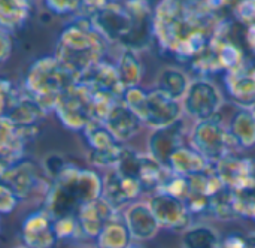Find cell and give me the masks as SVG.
Here are the masks:
<instances>
[{"label": "cell", "instance_id": "2e32d148", "mask_svg": "<svg viewBox=\"0 0 255 248\" xmlns=\"http://www.w3.org/2000/svg\"><path fill=\"white\" fill-rule=\"evenodd\" d=\"M224 84L242 108H250L255 102V58H247L239 67L224 73Z\"/></svg>", "mask_w": 255, "mask_h": 248}, {"label": "cell", "instance_id": "603a6c76", "mask_svg": "<svg viewBox=\"0 0 255 248\" xmlns=\"http://www.w3.org/2000/svg\"><path fill=\"white\" fill-rule=\"evenodd\" d=\"M212 168L214 165L211 162H208L194 148L188 147H181L179 150H176L167 165V169H170V172L181 177H191L196 174L211 171Z\"/></svg>", "mask_w": 255, "mask_h": 248}, {"label": "cell", "instance_id": "e575fe53", "mask_svg": "<svg viewBox=\"0 0 255 248\" xmlns=\"http://www.w3.org/2000/svg\"><path fill=\"white\" fill-rule=\"evenodd\" d=\"M54 229H55L58 241L72 240V238H82L76 217H63V219L54 220Z\"/></svg>", "mask_w": 255, "mask_h": 248}, {"label": "cell", "instance_id": "44dd1931", "mask_svg": "<svg viewBox=\"0 0 255 248\" xmlns=\"http://www.w3.org/2000/svg\"><path fill=\"white\" fill-rule=\"evenodd\" d=\"M48 115V111L31 96L22 91L18 100L1 115L18 127H39V123Z\"/></svg>", "mask_w": 255, "mask_h": 248}, {"label": "cell", "instance_id": "8992f818", "mask_svg": "<svg viewBox=\"0 0 255 248\" xmlns=\"http://www.w3.org/2000/svg\"><path fill=\"white\" fill-rule=\"evenodd\" d=\"M114 103V100L99 97L76 82L58 99L54 112L67 130L84 132L93 121L103 123Z\"/></svg>", "mask_w": 255, "mask_h": 248}, {"label": "cell", "instance_id": "9a60e30c", "mask_svg": "<svg viewBox=\"0 0 255 248\" xmlns=\"http://www.w3.org/2000/svg\"><path fill=\"white\" fill-rule=\"evenodd\" d=\"M21 238L28 248H54L58 243L54 220L43 211H34L21 225Z\"/></svg>", "mask_w": 255, "mask_h": 248}, {"label": "cell", "instance_id": "cb8c5ba5", "mask_svg": "<svg viewBox=\"0 0 255 248\" xmlns=\"http://www.w3.org/2000/svg\"><path fill=\"white\" fill-rule=\"evenodd\" d=\"M227 129L239 148L247 150L255 145V115L250 108L241 106L232 117Z\"/></svg>", "mask_w": 255, "mask_h": 248}, {"label": "cell", "instance_id": "6da1fadb", "mask_svg": "<svg viewBox=\"0 0 255 248\" xmlns=\"http://www.w3.org/2000/svg\"><path fill=\"white\" fill-rule=\"evenodd\" d=\"M226 1L164 0L154 7V39L169 54L193 61L212 42Z\"/></svg>", "mask_w": 255, "mask_h": 248}, {"label": "cell", "instance_id": "d6a6232c", "mask_svg": "<svg viewBox=\"0 0 255 248\" xmlns=\"http://www.w3.org/2000/svg\"><path fill=\"white\" fill-rule=\"evenodd\" d=\"M158 193H166V195H170L173 198H178V199L184 201L190 193L188 178L170 172L169 178L166 180V183L163 184V187L160 189Z\"/></svg>", "mask_w": 255, "mask_h": 248}, {"label": "cell", "instance_id": "74e56055", "mask_svg": "<svg viewBox=\"0 0 255 248\" xmlns=\"http://www.w3.org/2000/svg\"><path fill=\"white\" fill-rule=\"evenodd\" d=\"M67 166H69V163H66L57 154H52L45 159V174L51 178V181H54Z\"/></svg>", "mask_w": 255, "mask_h": 248}, {"label": "cell", "instance_id": "3957f363", "mask_svg": "<svg viewBox=\"0 0 255 248\" xmlns=\"http://www.w3.org/2000/svg\"><path fill=\"white\" fill-rule=\"evenodd\" d=\"M103 193V180L88 169L69 165L54 181L43 198L42 210L52 219L76 217L79 210Z\"/></svg>", "mask_w": 255, "mask_h": 248}, {"label": "cell", "instance_id": "f6af8a7d", "mask_svg": "<svg viewBox=\"0 0 255 248\" xmlns=\"http://www.w3.org/2000/svg\"><path fill=\"white\" fill-rule=\"evenodd\" d=\"M16 248H28V247H25V246H19V247H16Z\"/></svg>", "mask_w": 255, "mask_h": 248}, {"label": "cell", "instance_id": "8d00e7d4", "mask_svg": "<svg viewBox=\"0 0 255 248\" xmlns=\"http://www.w3.org/2000/svg\"><path fill=\"white\" fill-rule=\"evenodd\" d=\"M19 198L6 186L0 184V211L1 214H10L19 204Z\"/></svg>", "mask_w": 255, "mask_h": 248}, {"label": "cell", "instance_id": "5bb4252c", "mask_svg": "<svg viewBox=\"0 0 255 248\" xmlns=\"http://www.w3.org/2000/svg\"><path fill=\"white\" fill-rule=\"evenodd\" d=\"M143 193L140 183L121 171L111 169L103 178V193L102 198L117 211L121 207L133 202ZM131 205V204H130Z\"/></svg>", "mask_w": 255, "mask_h": 248}, {"label": "cell", "instance_id": "7402d4cb", "mask_svg": "<svg viewBox=\"0 0 255 248\" xmlns=\"http://www.w3.org/2000/svg\"><path fill=\"white\" fill-rule=\"evenodd\" d=\"M214 171L224 183V186L230 190H236L251 181L248 159L239 157L236 154H230L218 163H215Z\"/></svg>", "mask_w": 255, "mask_h": 248}, {"label": "cell", "instance_id": "d4e9b609", "mask_svg": "<svg viewBox=\"0 0 255 248\" xmlns=\"http://www.w3.org/2000/svg\"><path fill=\"white\" fill-rule=\"evenodd\" d=\"M131 235L126 225L124 216L120 213L103 228L96 240V248H130Z\"/></svg>", "mask_w": 255, "mask_h": 248}, {"label": "cell", "instance_id": "d6986e66", "mask_svg": "<svg viewBox=\"0 0 255 248\" xmlns=\"http://www.w3.org/2000/svg\"><path fill=\"white\" fill-rule=\"evenodd\" d=\"M123 216L131 238L136 241L152 240L160 229V225L148 202H133Z\"/></svg>", "mask_w": 255, "mask_h": 248}, {"label": "cell", "instance_id": "83f0119b", "mask_svg": "<svg viewBox=\"0 0 255 248\" xmlns=\"http://www.w3.org/2000/svg\"><path fill=\"white\" fill-rule=\"evenodd\" d=\"M30 15V3L22 0L0 1V25L3 30L12 33L19 28Z\"/></svg>", "mask_w": 255, "mask_h": 248}, {"label": "cell", "instance_id": "8fae6325", "mask_svg": "<svg viewBox=\"0 0 255 248\" xmlns=\"http://www.w3.org/2000/svg\"><path fill=\"white\" fill-rule=\"evenodd\" d=\"M78 82L88 88L93 94L114 102L123 100L126 93V87L120 78L117 64H112L106 60H102L93 66L78 79Z\"/></svg>", "mask_w": 255, "mask_h": 248}, {"label": "cell", "instance_id": "4dcf8cb0", "mask_svg": "<svg viewBox=\"0 0 255 248\" xmlns=\"http://www.w3.org/2000/svg\"><path fill=\"white\" fill-rule=\"evenodd\" d=\"M235 208L239 217L255 220V181L251 180L250 183L244 184L242 187L232 190Z\"/></svg>", "mask_w": 255, "mask_h": 248}, {"label": "cell", "instance_id": "836d02e7", "mask_svg": "<svg viewBox=\"0 0 255 248\" xmlns=\"http://www.w3.org/2000/svg\"><path fill=\"white\" fill-rule=\"evenodd\" d=\"M45 6L49 12L60 15V16H66V15H75V18H78L82 12V6L84 1H78V0H48L45 1Z\"/></svg>", "mask_w": 255, "mask_h": 248}, {"label": "cell", "instance_id": "7c38bea8", "mask_svg": "<svg viewBox=\"0 0 255 248\" xmlns=\"http://www.w3.org/2000/svg\"><path fill=\"white\" fill-rule=\"evenodd\" d=\"M182 111H184L182 103L169 97L163 91L154 88L148 91L142 123L152 127L154 130L167 127L181 121Z\"/></svg>", "mask_w": 255, "mask_h": 248}, {"label": "cell", "instance_id": "4316f807", "mask_svg": "<svg viewBox=\"0 0 255 248\" xmlns=\"http://www.w3.org/2000/svg\"><path fill=\"white\" fill-rule=\"evenodd\" d=\"M182 248H221L223 238L209 225H193L182 234Z\"/></svg>", "mask_w": 255, "mask_h": 248}, {"label": "cell", "instance_id": "60d3db41", "mask_svg": "<svg viewBox=\"0 0 255 248\" xmlns=\"http://www.w3.org/2000/svg\"><path fill=\"white\" fill-rule=\"evenodd\" d=\"M245 42H247L250 51L255 55V24L247 27V31H245Z\"/></svg>", "mask_w": 255, "mask_h": 248}, {"label": "cell", "instance_id": "ab89813d", "mask_svg": "<svg viewBox=\"0 0 255 248\" xmlns=\"http://www.w3.org/2000/svg\"><path fill=\"white\" fill-rule=\"evenodd\" d=\"M221 248H248L247 237H242L241 234H230L226 238H223Z\"/></svg>", "mask_w": 255, "mask_h": 248}, {"label": "cell", "instance_id": "ffe728a7", "mask_svg": "<svg viewBox=\"0 0 255 248\" xmlns=\"http://www.w3.org/2000/svg\"><path fill=\"white\" fill-rule=\"evenodd\" d=\"M103 123L121 144L131 139L143 124L142 120L124 103V100H118L112 105Z\"/></svg>", "mask_w": 255, "mask_h": 248}, {"label": "cell", "instance_id": "277c9868", "mask_svg": "<svg viewBox=\"0 0 255 248\" xmlns=\"http://www.w3.org/2000/svg\"><path fill=\"white\" fill-rule=\"evenodd\" d=\"M108 42L91 27L87 18H75L61 31L54 55L73 72L78 79L93 66L105 60Z\"/></svg>", "mask_w": 255, "mask_h": 248}, {"label": "cell", "instance_id": "5b68a950", "mask_svg": "<svg viewBox=\"0 0 255 248\" xmlns=\"http://www.w3.org/2000/svg\"><path fill=\"white\" fill-rule=\"evenodd\" d=\"M76 82L78 76L61 64L55 55H45L30 64L22 88L48 112H54L58 99Z\"/></svg>", "mask_w": 255, "mask_h": 248}, {"label": "cell", "instance_id": "ee69618b", "mask_svg": "<svg viewBox=\"0 0 255 248\" xmlns=\"http://www.w3.org/2000/svg\"><path fill=\"white\" fill-rule=\"evenodd\" d=\"M250 109H251V111L254 112V115H255V102L253 103V105H251V106H250Z\"/></svg>", "mask_w": 255, "mask_h": 248}, {"label": "cell", "instance_id": "484cf974", "mask_svg": "<svg viewBox=\"0 0 255 248\" xmlns=\"http://www.w3.org/2000/svg\"><path fill=\"white\" fill-rule=\"evenodd\" d=\"M190 85H191V81L185 75V72L176 67H166L164 70L160 72L155 88L163 91L169 97L181 102L184 100Z\"/></svg>", "mask_w": 255, "mask_h": 248}, {"label": "cell", "instance_id": "4fadbf2b", "mask_svg": "<svg viewBox=\"0 0 255 248\" xmlns=\"http://www.w3.org/2000/svg\"><path fill=\"white\" fill-rule=\"evenodd\" d=\"M160 228L172 231H187L193 226V217L190 216L184 201L166 193H155L148 201Z\"/></svg>", "mask_w": 255, "mask_h": 248}, {"label": "cell", "instance_id": "9c48e42d", "mask_svg": "<svg viewBox=\"0 0 255 248\" xmlns=\"http://www.w3.org/2000/svg\"><path fill=\"white\" fill-rule=\"evenodd\" d=\"M1 184L10 189L21 201L30 199L39 192H43L45 196L51 187L43 181V177L37 166L33 162L22 160L7 169H0Z\"/></svg>", "mask_w": 255, "mask_h": 248}, {"label": "cell", "instance_id": "e0dca14e", "mask_svg": "<svg viewBox=\"0 0 255 248\" xmlns=\"http://www.w3.org/2000/svg\"><path fill=\"white\" fill-rule=\"evenodd\" d=\"M184 132L185 127L182 121H178L167 127L155 129L148 139V151H149L148 154L167 168L173 153L181 147H184L182 145Z\"/></svg>", "mask_w": 255, "mask_h": 248}, {"label": "cell", "instance_id": "ac0fdd59", "mask_svg": "<svg viewBox=\"0 0 255 248\" xmlns=\"http://www.w3.org/2000/svg\"><path fill=\"white\" fill-rule=\"evenodd\" d=\"M103 198L85 204L76 214L82 238L97 240L103 228L118 214Z\"/></svg>", "mask_w": 255, "mask_h": 248}, {"label": "cell", "instance_id": "f546056e", "mask_svg": "<svg viewBox=\"0 0 255 248\" xmlns=\"http://www.w3.org/2000/svg\"><path fill=\"white\" fill-rule=\"evenodd\" d=\"M82 133L85 136L87 144L90 145V151H108L123 145L102 121L90 123Z\"/></svg>", "mask_w": 255, "mask_h": 248}, {"label": "cell", "instance_id": "7bdbcfd3", "mask_svg": "<svg viewBox=\"0 0 255 248\" xmlns=\"http://www.w3.org/2000/svg\"><path fill=\"white\" fill-rule=\"evenodd\" d=\"M247 243H248V248H255V232L247 235Z\"/></svg>", "mask_w": 255, "mask_h": 248}, {"label": "cell", "instance_id": "1f68e13d", "mask_svg": "<svg viewBox=\"0 0 255 248\" xmlns=\"http://www.w3.org/2000/svg\"><path fill=\"white\" fill-rule=\"evenodd\" d=\"M212 217L218 220H233L239 219V214L235 208L233 193L229 187H224L212 199Z\"/></svg>", "mask_w": 255, "mask_h": 248}, {"label": "cell", "instance_id": "7a4b0ae2", "mask_svg": "<svg viewBox=\"0 0 255 248\" xmlns=\"http://www.w3.org/2000/svg\"><path fill=\"white\" fill-rule=\"evenodd\" d=\"M78 18H87L108 43L123 49L139 51L154 39V7L146 1H84Z\"/></svg>", "mask_w": 255, "mask_h": 248}, {"label": "cell", "instance_id": "f1b7e54d", "mask_svg": "<svg viewBox=\"0 0 255 248\" xmlns=\"http://www.w3.org/2000/svg\"><path fill=\"white\" fill-rule=\"evenodd\" d=\"M117 67L120 72V78L127 88L139 87L142 76H143V66L140 58L137 57L136 51L133 49H123L121 55L118 57Z\"/></svg>", "mask_w": 255, "mask_h": 248}, {"label": "cell", "instance_id": "f35d334b", "mask_svg": "<svg viewBox=\"0 0 255 248\" xmlns=\"http://www.w3.org/2000/svg\"><path fill=\"white\" fill-rule=\"evenodd\" d=\"M13 49V43H12V33L6 31L1 28L0 31V54H1V61H6L10 55Z\"/></svg>", "mask_w": 255, "mask_h": 248}, {"label": "cell", "instance_id": "d590c367", "mask_svg": "<svg viewBox=\"0 0 255 248\" xmlns=\"http://www.w3.org/2000/svg\"><path fill=\"white\" fill-rule=\"evenodd\" d=\"M233 7V18L239 21L241 24L253 25L255 24V0H247L235 4Z\"/></svg>", "mask_w": 255, "mask_h": 248}, {"label": "cell", "instance_id": "30bf717a", "mask_svg": "<svg viewBox=\"0 0 255 248\" xmlns=\"http://www.w3.org/2000/svg\"><path fill=\"white\" fill-rule=\"evenodd\" d=\"M39 127H18L7 118H0V169H7L24 160L25 148L37 136Z\"/></svg>", "mask_w": 255, "mask_h": 248}, {"label": "cell", "instance_id": "52a82bcc", "mask_svg": "<svg viewBox=\"0 0 255 248\" xmlns=\"http://www.w3.org/2000/svg\"><path fill=\"white\" fill-rule=\"evenodd\" d=\"M190 142L191 148L200 153L212 165L230 154H236V150H239L220 115L211 120L197 121L193 127Z\"/></svg>", "mask_w": 255, "mask_h": 248}, {"label": "cell", "instance_id": "ba28073f", "mask_svg": "<svg viewBox=\"0 0 255 248\" xmlns=\"http://www.w3.org/2000/svg\"><path fill=\"white\" fill-rule=\"evenodd\" d=\"M223 106V94L218 87L208 78H197L182 100L184 111L196 121L211 120L218 115Z\"/></svg>", "mask_w": 255, "mask_h": 248}, {"label": "cell", "instance_id": "b9f144b4", "mask_svg": "<svg viewBox=\"0 0 255 248\" xmlns=\"http://www.w3.org/2000/svg\"><path fill=\"white\" fill-rule=\"evenodd\" d=\"M248 159V168H250V177L255 181V157H247Z\"/></svg>", "mask_w": 255, "mask_h": 248}]
</instances>
